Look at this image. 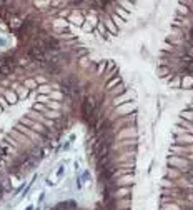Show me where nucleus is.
I'll return each instance as SVG.
<instances>
[{
    "mask_svg": "<svg viewBox=\"0 0 193 210\" xmlns=\"http://www.w3.org/2000/svg\"><path fill=\"white\" fill-rule=\"evenodd\" d=\"M97 108H98V102L95 100V97H92V95H87V97H83V100H82V107H80L83 120H85V122L90 120V118L93 117V113H95Z\"/></svg>",
    "mask_w": 193,
    "mask_h": 210,
    "instance_id": "f257e3e1",
    "label": "nucleus"
},
{
    "mask_svg": "<svg viewBox=\"0 0 193 210\" xmlns=\"http://www.w3.org/2000/svg\"><path fill=\"white\" fill-rule=\"evenodd\" d=\"M168 165H171V167L178 168V170H181V168H187L190 167V160H187L185 157H180V155H171V157H168Z\"/></svg>",
    "mask_w": 193,
    "mask_h": 210,
    "instance_id": "f03ea898",
    "label": "nucleus"
},
{
    "mask_svg": "<svg viewBox=\"0 0 193 210\" xmlns=\"http://www.w3.org/2000/svg\"><path fill=\"white\" fill-rule=\"evenodd\" d=\"M133 97H135L133 92H127V93H123V95H120V97H115V98H113L112 105H113V107H120V105H123V103L132 102V98H133Z\"/></svg>",
    "mask_w": 193,
    "mask_h": 210,
    "instance_id": "7ed1b4c3",
    "label": "nucleus"
},
{
    "mask_svg": "<svg viewBox=\"0 0 193 210\" xmlns=\"http://www.w3.org/2000/svg\"><path fill=\"white\" fill-rule=\"evenodd\" d=\"M193 144V135L192 134H180V135H175V145H192Z\"/></svg>",
    "mask_w": 193,
    "mask_h": 210,
    "instance_id": "20e7f679",
    "label": "nucleus"
},
{
    "mask_svg": "<svg viewBox=\"0 0 193 210\" xmlns=\"http://www.w3.org/2000/svg\"><path fill=\"white\" fill-rule=\"evenodd\" d=\"M132 195V187H120L117 190H113V197L117 200H122V198H130Z\"/></svg>",
    "mask_w": 193,
    "mask_h": 210,
    "instance_id": "39448f33",
    "label": "nucleus"
},
{
    "mask_svg": "<svg viewBox=\"0 0 193 210\" xmlns=\"http://www.w3.org/2000/svg\"><path fill=\"white\" fill-rule=\"evenodd\" d=\"M118 139H123V140H127V139H137V130H135V127H123L122 128V132L118 134Z\"/></svg>",
    "mask_w": 193,
    "mask_h": 210,
    "instance_id": "423d86ee",
    "label": "nucleus"
},
{
    "mask_svg": "<svg viewBox=\"0 0 193 210\" xmlns=\"http://www.w3.org/2000/svg\"><path fill=\"white\" fill-rule=\"evenodd\" d=\"M97 25H98V20H97L95 17H87L85 22H83V25H82V28L85 32H95Z\"/></svg>",
    "mask_w": 193,
    "mask_h": 210,
    "instance_id": "0eeeda50",
    "label": "nucleus"
},
{
    "mask_svg": "<svg viewBox=\"0 0 193 210\" xmlns=\"http://www.w3.org/2000/svg\"><path fill=\"white\" fill-rule=\"evenodd\" d=\"M133 110L135 112V103L133 102H128V103H123V105H120V107H117V113H118V118L120 117H125L128 112H132Z\"/></svg>",
    "mask_w": 193,
    "mask_h": 210,
    "instance_id": "6e6552de",
    "label": "nucleus"
},
{
    "mask_svg": "<svg viewBox=\"0 0 193 210\" xmlns=\"http://www.w3.org/2000/svg\"><path fill=\"white\" fill-rule=\"evenodd\" d=\"M45 47H47V50L52 52V50H60V42L57 40L55 37H48L45 40Z\"/></svg>",
    "mask_w": 193,
    "mask_h": 210,
    "instance_id": "1a4fd4ad",
    "label": "nucleus"
},
{
    "mask_svg": "<svg viewBox=\"0 0 193 210\" xmlns=\"http://www.w3.org/2000/svg\"><path fill=\"white\" fill-rule=\"evenodd\" d=\"M68 22L75 23V25H80L82 27L83 22H85V19L82 17V12H72V15L68 17Z\"/></svg>",
    "mask_w": 193,
    "mask_h": 210,
    "instance_id": "9d476101",
    "label": "nucleus"
},
{
    "mask_svg": "<svg viewBox=\"0 0 193 210\" xmlns=\"http://www.w3.org/2000/svg\"><path fill=\"white\" fill-rule=\"evenodd\" d=\"M103 23H105V27H107V30L112 33V35H117L118 33V27H117L115 23H113V20L108 17V19H103Z\"/></svg>",
    "mask_w": 193,
    "mask_h": 210,
    "instance_id": "9b49d317",
    "label": "nucleus"
},
{
    "mask_svg": "<svg viewBox=\"0 0 193 210\" xmlns=\"http://www.w3.org/2000/svg\"><path fill=\"white\" fill-rule=\"evenodd\" d=\"M120 84H122V77H120V75H115V77H112V79L108 80V82H107L105 89L108 90V92H110L112 89H115L117 85H120Z\"/></svg>",
    "mask_w": 193,
    "mask_h": 210,
    "instance_id": "f8f14e48",
    "label": "nucleus"
},
{
    "mask_svg": "<svg viewBox=\"0 0 193 210\" xmlns=\"http://www.w3.org/2000/svg\"><path fill=\"white\" fill-rule=\"evenodd\" d=\"M4 97L7 98V102H9L10 105H14V103H17V102H19V97H17V93H15L14 90H5Z\"/></svg>",
    "mask_w": 193,
    "mask_h": 210,
    "instance_id": "ddd939ff",
    "label": "nucleus"
},
{
    "mask_svg": "<svg viewBox=\"0 0 193 210\" xmlns=\"http://www.w3.org/2000/svg\"><path fill=\"white\" fill-rule=\"evenodd\" d=\"M127 92H128V90H127L125 84H120V85H117L115 89L110 90V93L113 95V97H120V95H123V93H127Z\"/></svg>",
    "mask_w": 193,
    "mask_h": 210,
    "instance_id": "4468645a",
    "label": "nucleus"
},
{
    "mask_svg": "<svg viewBox=\"0 0 193 210\" xmlns=\"http://www.w3.org/2000/svg\"><path fill=\"white\" fill-rule=\"evenodd\" d=\"M181 89H193V77L192 75H183V77H181Z\"/></svg>",
    "mask_w": 193,
    "mask_h": 210,
    "instance_id": "2eb2a0df",
    "label": "nucleus"
},
{
    "mask_svg": "<svg viewBox=\"0 0 193 210\" xmlns=\"http://www.w3.org/2000/svg\"><path fill=\"white\" fill-rule=\"evenodd\" d=\"M14 92L17 93L19 100H20V98H25V97L28 95V90L25 89V87H22V85H15V87H14Z\"/></svg>",
    "mask_w": 193,
    "mask_h": 210,
    "instance_id": "dca6fc26",
    "label": "nucleus"
},
{
    "mask_svg": "<svg viewBox=\"0 0 193 210\" xmlns=\"http://www.w3.org/2000/svg\"><path fill=\"white\" fill-rule=\"evenodd\" d=\"M14 74V67L12 65H4L0 67V79H5V77H9V75Z\"/></svg>",
    "mask_w": 193,
    "mask_h": 210,
    "instance_id": "f3484780",
    "label": "nucleus"
},
{
    "mask_svg": "<svg viewBox=\"0 0 193 210\" xmlns=\"http://www.w3.org/2000/svg\"><path fill=\"white\" fill-rule=\"evenodd\" d=\"M130 198H122V200H117V209L118 210H130Z\"/></svg>",
    "mask_w": 193,
    "mask_h": 210,
    "instance_id": "a211bd4d",
    "label": "nucleus"
},
{
    "mask_svg": "<svg viewBox=\"0 0 193 210\" xmlns=\"http://www.w3.org/2000/svg\"><path fill=\"white\" fill-rule=\"evenodd\" d=\"M15 128H17V132H22V134H27L28 137H35V135H33V130H32V128H27V127L23 125V123H20V122L17 123V125H15Z\"/></svg>",
    "mask_w": 193,
    "mask_h": 210,
    "instance_id": "6ab92c4d",
    "label": "nucleus"
},
{
    "mask_svg": "<svg viewBox=\"0 0 193 210\" xmlns=\"http://www.w3.org/2000/svg\"><path fill=\"white\" fill-rule=\"evenodd\" d=\"M37 90H38V93H40V95H48V97H50V93H52V87H50V85H47V84L38 85Z\"/></svg>",
    "mask_w": 193,
    "mask_h": 210,
    "instance_id": "aec40b11",
    "label": "nucleus"
},
{
    "mask_svg": "<svg viewBox=\"0 0 193 210\" xmlns=\"http://www.w3.org/2000/svg\"><path fill=\"white\" fill-rule=\"evenodd\" d=\"M180 127H185V130L193 135V123H192V122H188V120H185V118H181V120H180Z\"/></svg>",
    "mask_w": 193,
    "mask_h": 210,
    "instance_id": "412c9836",
    "label": "nucleus"
},
{
    "mask_svg": "<svg viewBox=\"0 0 193 210\" xmlns=\"http://www.w3.org/2000/svg\"><path fill=\"white\" fill-rule=\"evenodd\" d=\"M22 168H23L22 165H19V163H17V165H14V167H10V168H9V173L20 177V175H22Z\"/></svg>",
    "mask_w": 193,
    "mask_h": 210,
    "instance_id": "4be33fe9",
    "label": "nucleus"
},
{
    "mask_svg": "<svg viewBox=\"0 0 193 210\" xmlns=\"http://www.w3.org/2000/svg\"><path fill=\"white\" fill-rule=\"evenodd\" d=\"M161 210H181L178 207V204L170 202V204H161Z\"/></svg>",
    "mask_w": 193,
    "mask_h": 210,
    "instance_id": "5701e85b",
    "label": "nucleus"
},
{
    "mask_svg": "<svg viewBox=\"0 0 193 210\" xmlns=\"http://www.w3.org/2000/svg\"><path fill=\"white\" fill-rule=\"evenodd\" d=\"M158 75H160L161 79L168 77V75H170V69H168V67H165V65H160V67H158Z\"/></svg>",
    "mask_w": 193,
    "mask_h": 210,
    "instance_id": "b1692460",
    "label": "nucleus"
},
{
    "mask_svg": "<svg viewBox=\"0 0 193 210\" xmlns=\"http://www.w3.org/2000/svg\"><path fill=\"white\" fill-rule=\"evenodd\" d=\"M137 145V139H127V140H122V144H120V147H133Z\"/></svg>",
    "mask_w": 193,
    "mask_h": 210,
    "instance_id": "393cba45",
    "label": "nucleus"
},
{
    "mask_svg": "<svg viewBox=\"0 0 193 210\" xmlns=\"http://www.w3.org/2000/svg\"><path fill=\"white\" fill-rule=\"evenodd\" d=\"M97 30H98V33H100L102 37H105V33L108 32L105 27V23H103V20H98V25H97Z\"/></svg>",
    "mask_w": 193,
    "mask_h": 210,
    "instance_id": "a878e982",
    "label": "nucleus"
},
{
    "mask_svg": "<svg viewBox=\"0 0 193 210\" xmlns=\"http://www.w3.org/2000/svg\"><path fill=\"white\" fill-rule=\"evenodd\" d=\"M112 20H113V23H115L117 27H120V25H123L125 23V20L120 17V15H117V14H112V17H110Z\"/></svg>",
    "mask_w": 193,
    "mask_h": 210,
    "instance_id": "bb28decb",
    "label": "nucleus"
},
{
    "mask_svg": "<svg viewBox=\"0 0 193 210\" xmlns=\"http://www.w3.org/2000/svg\"><path fill=\"white\" fill-rule=\"evenodd\" d=\"M181 118L192 122L193 120V108H190V110H183V112H181Z\"/></svg>",
    "mask_w": 193,
    "mask_h": 210,
    "instance_id": "cd10ccee",
    "label": "nucleus"
},
{
    "mask_svg": "<svg viewBox=\"0 0 193 210\" xmlns=\"http://www.w3.org/2000/svg\"><path fill=\"white\" fill-rule=\"evenodd\" d=\"M170 87H181V75H176L173 80H170Z\"/></svg>",
    "mask_w": 193,
    "mask_h": 210,
    "instance_id": "c85d7f7f",
    "label": "nucleus"
},
{
    "mask_svg": "<svg viewBox=\"0 0 193 210\" xmlns=\"http://www.w3.org/2000/svg\"><path fill=\"white\" fill-rule=\"evenodd\" d=\"M117 7H118V9H117V15H120V17H122L123 20H127V19H128V14H127V12H125V10L122 9V7H120L118 4H117Z\"/></svg>",
    "mask_w": 193,
    "mask_h": 210,
    "instance_id": "c756f323",
    "label": "nucleus"
},
{
    "mask_svg": "<svg viewBox=\"0 0 193 210\" xmlns=\"http://www.w3.org/2000/svg\"><path fill=\"white\" fill-rule=\"evenodd\" d=\"M0 188H2L4 192H10V190H12V187H10L9 180H2V183H0Z\"/></svg>",
    "mask_w": 193,
    "mask_h": 210,
    "instance_id": "7c9ffc66",
    "label": "nucleus"
},
{
    "mask_svg": "<svg viewBox=\"0 0 193 210\" xmlns=\"http://www.w3.org/2000/svg\"><path fill=\"white\" fill-rule=\"evenodd\" d=\"M7 155H9V150L5 149L4 145H0V162L7 159Z\"/></svg>",
    "mask_w": 193,
    "mask_h": 210,
    "instance_id": "2f4dec72",
    "label": "nucleus"
},
{
    "mask_svg": "<svg viewBox=\"0 0 193 210\" xmlns=\"http://www.w3.org/2000/svg\"><path fill=\"white\" fill-rule=\"evenodd\" d=\"M105 70H107V62H105V60L98 62V75H102Z\"/></svg>",
    "mask_w": 193,
    "mask_h": 210,
    "instance_id": "473e14b6",
    "label": "nucleus"
},
{
    "mask_svg": "<svg viewBox=\"0 0 193 210\" xmlns=\"http://www.w3.org/2000/svg\"><path fill=\"white\" fill-rule=\"evenodd\" d=\"M180 175H181V172H180V170L176 172V170H171V168L168 170V173H166V177H171V178H176V177H180Z\"/></svg>",
    "mask_w": 193,
    "mask_h": 210,
    "instance_id": "72a5a7b5",
    "label": "nucleus"
},
{
    "mask_svg": "<svg viewBox=\"0 0 193 210\" xmlns=\"http://www.w3.org/2000/svg\"><path fill=\"white\" fill-rule=\"evenodd\" d=\"M9 105H10V103L7 102V98H5L4 95H0V107H2V110H5V108L9 107Z\"/></svg>",
    "mask_w": 193,
    "mask_h": 210,
    "instance_id": "f704fd0d",
    "label": "nucleus"
},
{
    "mask_svg": "<svg viewBox=\"0 0 193 210\" xmlns=\"http://www.w3.org/2000/svg\"><path fill=\"white\" fill-rule=\"evenodd\" d=\"M87 53H88V50L85 48V47H82L80 50H77V55H78V57H85Z\"/></svg>",
    "mask_w": 193,
    "mask_h": 210,
    "instance_id": "c9c22d12",
    "label": "nucleus"
},
{
    "mask_svg": "<svg viewBox=\"0 0 193 210\" xmlns=\"http://www.w3.org/2000/svg\"><path fill=\"white\" fill-rule=\"evenodd\" d=\"M63 168H65V167L62 165V167H60L58 170H57V175H58V177H62V175H63Z\"/></svg>",
    "mask_w": 193,
    "mask_h": 210,
    "instance_id": "e433bc0d",
    "label": "nucleus"
},
{
    "mask_svg": "<svg viewBox=\"0 0 193 210\" xmlns=\"http://www.w3.org/2000/svg\"><path fill=\"white\" fill-rule=\"evenodd\" d=\"M33 209V207H27V209H25V210H32Z\"/></svg>",
    "mask_w": 193,
    "mask_h": 210,
    "instance_id": "4c0bfd02",
    "label": "nucleus"
},
{
    "mask_svg": "<svg viewBox=\"0 0 193 210\" xmlns=\"http://www.w3.org/2000/svg\"><path fill=\"white\" fill-rule=\"evenodd\" d=\"M0 112H2V107H0Z\"/></svg>",
    "mask_w": 193,
    "mask_h": 210,
    "instance_id": "58836bf2",
    "label": "nucleus"
},
{
    "mask_svg": "<svg viewBox=\"0 0 193 210\" xmlns=\"http://www.w3.org/2000/svg\"><path fill=\"white\" fill-rule=\"evenodd\" d=\"M192 108H193V107H192Z\"/></svg>",
    "mask_w": 193,
    "mask_h": 210,
    "instance_id": "ea45409f",
    "label": "nucleus"
}]
</instances>
